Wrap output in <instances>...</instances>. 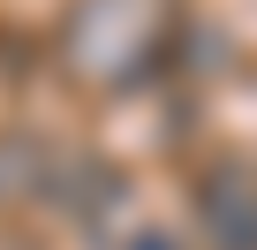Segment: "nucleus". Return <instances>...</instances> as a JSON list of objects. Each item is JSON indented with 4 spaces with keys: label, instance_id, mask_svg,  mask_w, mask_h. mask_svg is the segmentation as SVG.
Here are the masks:
<instances>
[{
    "label": "nucleus",
    "instance_id": "f257e3e1",
    "mask_svg": "<svg viewBox=\"0 0 257 250\" xmlns=\"http://www.w3.org/2000/svg\"><path fill=\"white\" fill-rule=\"evenodd\" d=\"M212 227H219L227 242L257 250V190H249V182H227V190H212Z\"/></svg>",
    "mask_w": 257,
    "mask_h": 250
}]
</instances>
